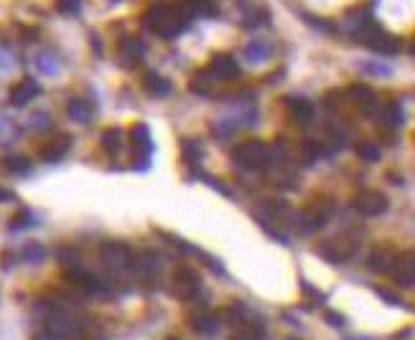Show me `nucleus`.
Listing matches in <instances>:
<instances>
[{"label":"nucleus","instance_id":"nucleus-1","mask_svg":"<svg viewBox=\"0 0 415 340\" xmlns=\"http://www.w3.org/2000/svg\"><path fill=\"white\" fill-rule=\"evenodd\" d=\"M194 15L189 13L186 6H171V3H153V6L143 13V26L150 34L161 36V38H176L178 34L186 31L189 21Z\"/></svg>","mask_w":415,"mask_h":340},{"label":"nucleus","instance_id":"nucleus-2","mask_svg":"<svg viewBox=\"0 0 415 340\" xmlns=\"http://www.w3.org/2000/svg\"><path fill=\"white\" fill-rule=\"evenodd\" d=\"M234 165L245 168V170H267L275 165V147H270L262 140H242L232 147Z\"/></svg>","mask_w":415,"mask_h":340},{"label":"nucleus","instance_id":"nucleus-3","mask_svg":"<svg viewBox=\"0 0 415 340\" xmlns=\"http://www.w3.org/2000/svg\"><path fill=\"white\" fill-rule=\"evenodd\" d=\"M354 38H357L362 46L377 51V54H382V56H395L398 51L402 49L400 38L393 36V34H387L385 28H382L380 23H374V21H367L365 26L359 28V31H354Z\"/></svg>","mask_w":415,"mask_h":340},{"label":"nucleus","instance_id":"nucleus-4","mask_svg":"<svg viewBox=\"0 0 415 340\" xmlns=\"http://www.w3.org/2000/svg\"><path fill=\"white\" fill-rule=\"evenodd\" d=\"M334 214V203L329 198H316L314 203H309L303 211H298L296 219H293V226H296L301 234H314L321 226H326V221Z\"/></svg>","mask_w":415,"mask_h":340},{"label":"nucleus","instance_id":"nucleus-5","mask_svg":"<svg viewBox=\"0 0 415 340\" xmlns=\"http://www.w3.org/2000/svg\"><path fill=\"white\" fill-rule=\"evenodd\" d=\"M316 254L326 259L329 264H346L357 254V242L346 239V236H334L316 244Z\"/></svg>","mask_w":415,"mask_h":340},{"label":"nucleus","instance_id":"nucleus-6","mask_svg":"<svg viewBox=\"0 0 415 340\" xmlns=\"http://www.w3.org/2000/svg\"><path fill=\"white\" fill-rule=\"evenodd\" d=\"M133 257H135V251L122 242H105L99 246V259H102L105 267H110L113 272L133 269Z\"/></svg>","mask_w":415,"mask_h":340},{"label":"nucleus","instance_id":"nucleus-7","mask_svg":"<svg viewBox=\"0 0 415 340\" xmlns=\"http://www.w3.org/2000/svg\"><path fill=\"white\" fill-rule=\"evenodd\" d=\"M171 290H174V295L181 297L183 302H191V300L202 292V277H199V272L194 269V267H186V264H183V267H176Z\"/></svg>","mask_w":415,"mask_h":340},{"label":"nucleus","instance_id":"nucleus-8","mask_svg":"<svg viewBox=\"0 0 415 340\" xmlns=\"http://www.w3.org/2000/svg\"><path fill=\"white\" fill-rule=\"evenodd\" d=\"M387 274L393 277L400 287H413L415 285V251H398L390 264Z\"/></svg>","mask_w":415,"mask_h":340},{"label":"nucleus","instance_id":"nucleus-9","mask_svg":"<svg viewBox=\"0 0 415 340\" xmlns=\"http://www.w3.org/2000/svg\"><path fill=\"white\" fill-rule=\"evenodd\" d=\"M163 267V259L158 251L153 249H143V251H135L133 257V274L143 282H153L158 277V272Z\"/></svg>","mask_w":415,"mask_h":340},{"label":"nucleus","instance_id":"nucleus-10","mask_svg":"<svg viewBox=\"0 0 415 340\" xmlns=\"http://www.w3.org/2000/svg\"><path fill=\"white\" fill-rule=\"evenodd\" d=\"M204 69L214 82H234L239 77V64L227 54L211 56V61L206 64Z\"/></svg>","mask_w":415,"mask_h":340},{"label":"nucleus","instance_id":"nucleus-11","mask_svg":"<svg viewBox=\"0 0 415 340\" xmlns=\"http://www.w3.org/2000/svg\"><path fill=\"white\" fill-rule=\"evenodd\" d=\"M354 209H357V214L367 216V219L382 216L387 211V195L380 193V191H362L354 198Z\"/></svg>","mask_w":415,"mask_h":340},{"label":"nucleus","instance_id":"nucleus-12","mask_svg":"<svg viewBox=\"0 0 415 340\" xmlns=\"http://www.w3.org/2000/svg\"><path fill=\"white\" fill-rule=\"evenodd\" d=\"M66 279H69L77 290L87 292V295H107V285L97 277V274H92V272L71 269L69 274H66Z\"/></svg>","mask_w":415,"mask_h":340},{"label":"nucleus","instance_id":"nucleus-13","mask_svg":"<svg viewBox=\"0 0 415 340\" xmlns=\"http://www.w3.org/2000/svg\"><path fill=\"white\" fill-rule=\"evenodd\" d=\"M69 147H71V138L66 132H59V135H54V138H49L43 142L38 155H41V160H46V163H57V160H62L64 155L69 153Z\"/></svg>","mask_w":415,"mask_h":340},{"label":"nucleus","instance_id":"nucleus-14","mask_svg":"<svg viewBox=\"0 0 415 340\" xmlns=\"http://www.w3.org/2000/svg\"><path fill=\"white\" fill-rule=\"evenodd\" d=\"M265 338V323L258 318H242L234 323L230 340H262Z\"/></svg>","mask_w":415,"mask_h":340},{"label":"nucleus","instance_id":"nucleus-15","mask_svg":"<svg viewBox=\"0 0 415 340\" xmlns=\"http://www.w3.org/2000/svg\"><path fill=\"white\" fill-rule=\"evenodd\" d=\"M38 91H41V87H38V82L36 79H31V77H26V79H21L18 84H13L10 87V105L13 107H26L31 102L34 97H38Z\"/></svg>","mask_w":415,"mask_h":340},{"label":"nucleus","instance_id":"nucleus-16","mask_svg":"<svg viewBox=\"0 0 415 340\" xmlns=\"http://www.w3.org/2000/svg\"><path fill=\"white\" fill-rule=\"evenodd\" d=\"M286 110H288V117L296 125L306 127L314 122V105L306 97H288L286 99Z\"/></svg>","mask_w":415,"mask_h":340},{"label":"nucleus","instance_id":"nucleus-17","mask_svg":"<svg viewBox=\"0 0 415 340\" xmlns=\"http://www.w3.org/2000/svg\"><path fill=\"white\" fill-rule=\"evenodd\" d=\"M344 91H346V97L352 99L365 114H372V112L377 110V97H374V91L370 89L367 84H352V87H346Z\"/></svg>","mask_w":415,"mask_h":340},{"label":"nucleus","instance_id":"nucleus-18","mask_svg":"<svg viewBox=\"0 0 415 340\" xmlns=\"http://www.w3.org/2000/svg\"><path fill=\"white\" fill-rule=\"evenodd\" d=\"M143 54H146V46H143L141 38H133V36H127L122 41L118 43V56L122 66H135V64H141Z\"/></svg>","mask_w":415,"mask_h":340},{"label":"nucleus","instance_id":"nucleus-19","mask_svg":"<svg viewBox=\"0 0 415 340\" xmlns=\"http://www.w3.org/2000/svg\"><path fill=\"white\" fill-rule=\"evenodd\" d=\"M130 145H133V153L138 155L141 160L148 158L150 150H153V142H150V130H148V125H143V122H138V125L130 127Z\"/></svg>","mask_w":415,"mask_h":340},{"label":"nucleus","instance_id":"nucleus-20","mask_svg":"<svg viewBox=\"0 0 415 340\" xmlns=\"http://www.w3.org/2000/svg\"><path fill=\"white\" fill-rule=\"evenodd\" d=\"M402 117H405V112H402V105L398 99H390L385 105L377 110V122L387 130H395V127L402 125Z\"/></svg>","mask_w":415,"mask_h":340},{"label":"nucleus","instance_id":"nucleus-21","mask_svg":"<svg viewBox=\"0 0 415 340\" xmlns=\"http://www.w3.org/2000/svg\"><path fill=\"white\" fill-rule=\"evenodd\" d=\"M191 327H194V333L209 338L219 330V315L211 310H199L197 315H191Z\"/></svg>","mask_w":415,"mask_h":340},{"label":"nucleus","instance_id":"nucleus-22","mask_svg":"<svg viewBox=\"0 0 415 340\" xmlns=\"http://www.w3.org/2000/svg\"><path fill=\"white\" fill-rule=\"evenodd\" d=\"M395 254H398V251L390 249V246H374V249L370 251V257H367V267L372 272H387L390 264H393Z\"/></svg>","mask_w":415,"mask_h":340},{"label":"nucleus","instance_id":"nucleus-23","mask_svg":"<svg viewBox=\"0 0 415 340\" xmlns=\"http://www.w3.org/2000/svg\"><path fill=\"white\" fill-rule=\"evenodd\" d=\"M143 89L148 91L150 97H169L171 82L169 79H163L161 74H155V71H148V74L143 77Z\"/></svg>","mask_w":415,"mask_h":340},{"label":"nucleus","instance_id":"nucleus-24","mask_svg":"<svg viewBox=\"0 0 415 340\" xmlns=\"http://www.w3.org/2000/svg\"><path fill=\"white\" fill-rule=\"evenodd\" d=\"M66 114H69L71 119H77V122H90L92 107H90V102H85V99L71 97L69 102H66Z\"/></svg>","mask_w":415,"mask_h":340},{"label":"nucleus","instance_id":"nucleus-25","mask_svg":"<svg viewBox=\"0 0 415 340\" xmlns=\"http://www.w3.org/2000/svg\"><path fill=\"white\" fill-rule=\"evenodd\" d=\"M211 84H214V79L206 74V69H202L189 82V91L191 94H199V97H211Z\"/></svg>","mask_w":415,"mask_h":340},{"label":"nucleus","instance_id":"nucleus-26","mask_svg":"<svg viewBox=\"0 0 415 340\" xmlns=\"http://www.w3.org/2000/svg\"><path fill=\"white\" fill-rule=\"evenodd\" d=\"M102 150L107 155H118L122 150V132L118 127H110V130L102 132Z\"/></svg>","mask_w":415,"mask_h":340},{"label":"nucleus","instance_id":"nucleus-27","mask_svg":"<svg viewBox=\"0 0 415 340\" xmlns=\"http://www.w3.org/2000/svg\"><path fill=\"white\" fill-rule=\"evenodd\" d=\"M183 6L189 8L191 15H214L217 13V0H186Z\"/></svg>","mask_w":415,"mask_h":340},{"label":"nucleus","instance_id":"nucleus-28","mask_svg":"<svg viewBox=\"0 0 415 340\" xmlns=\"http://www.w3.org/2000/svg\"><path fill=\"white\" fill-rule=\"evenodd\" d=\"M3 168L13 175H29L31 173V163L26 158H21V155H10V158H6L3 160Z\"/></svg>","mask_w":415,"mask_h":340},{"label":"nucleus","instance_id":"nucleus-29","mask_svg":"<svg viewBox=\"0 0 415 340\" xmlns=\"http://www.w3.org/2000/svg\"><path fill=\"white\" fill-rule=\"evenodd\" d=\"M357 155L365 160V163H377V160H380V147L374 145V142H370V140H362L357 145Z\"/></svg>","mask_w":415,"mask_h":340},{"label":"nucleus","instance_id":"nucleus-30","mask_svg":"<svg viewBox=\"0 0 415 340\" xmlns=\"http://www.w3.org/2000/svg\"><path fill=\"white\" fill-rule=\"evenodd\" d=\"M245 56L250 59V61H262V59H267V56H270V46H267L265 41H260V38H258V41H253L245 49Z\"/></svg>","mask_w":415,"mask_h":340},{"label":"nucleus","instance_id":"nucleus-31","mask_svg":"<svg viewBox=\"0 0 415 340\" xmlns=\"http://www.w3.org/2000/svg\"><path fill=\"white\" fill-rule=\"evenodd\" d=\"M344 102H346V91L344 89H334V91H329V94L324 97V107L329 112H337L339 107L344 105Z\"/></svg>","mask_w":415,"mask_h":340},{"label":"nucleus","instance_id":"nucleus-32","mask_svg":"<svg viewBox=\"0 0 415 340\" xmlns=\"http://www.w3.org/2000/svg\"><path fill=\"white\" fill-rule=\"evenodd\" d=\"M183 158H186V163H197L199 155H202V145L199 142H194V140H183Z\"/></svg>","mask_w":415,"mask_h":340},{"label":"nucleus","instance_id":"nucleus-33","mask_svg":"<svg viewBox=\"0 0 415 340\" xmlns=\"http://www.w3.org/2000/svg\"><path fill=\"white\" fill-rule=\"evenodd\" d=\"M34 223V216L29 214V211H21V214H15L13 219H10V231H21L26 229V226H31Z\"/></svg>","mask_w":415,"mask_h":340},{"label":"nucleus","instance_id":"nucleus-34","mask_svg":"<svg viewBox=\"0 0 415 340\" xmlns=\"http://www.w3.org/2000/svg\"><path fill=\"white\" fill-rule=\"evenodd\" d=\"M57 10L64 15H77L82 10V3L79 0H57Z\"/></svg>","mask_w":415,"mask_h":340},{"label":"nucleus","instance_id":"nucleus-35","mask_svg":"<svg viewBox=\"0 0 415 340\" xmlns=\"http://www.w3.org/2000/svg\"><path fill=\"white\" fill-rule=\"evenodd\" d=\"M374 292H377V295H380V297L385 300L387 305H393V307H405V302H402V297H398L395 292L385 290V287H374Z\"/></svg>","mask_w":415,"mask_h":340},{"label":"nucleus","instance_id":"nucleus-36","mask_svg":"<svg viewBox=\"0 0 415 340\" xmlns=\"http://www.w3.org/2000/svg\"><path fill=\"white\" fill-rule=\"evenodd\" d=\"M306 23H311V26L318 28V31H324V34H334V31H337L329 21H321V18H316V15H306Z\"/></svg>","mask_w":415,"mask_h":340},{"label":"nucleus","instance_id":"nucleus-37","mask_svg":"<svg viewBox=\"0 0 415 340\" xmlns=\"http://www.w3.org/2000/svg\"><path fill=\"white\" fill-rule=\"evenodd\" d=\"M301 290L306 292V295H309V297L318 300V302H324V300H326V295H321V292H318V290H314V287H311L309 282H301Z\"/></svg>","mask_w":415,"mask_h":340},{"label":"nucleus","instance_id":"nucleus-38","mask_svg":"<svg viewBox=\"0 0 415 340\" xmlns=\"http://www.w3.org/2000/svg\"><path fill=\"white\" fill-rule=\"evenodd\" d=\"M204 178H206V183H209L211 188H217V191H219L222 195H232V191H230V188H227L225 183H219L217 178H209V175H204Z\"/></svg>","mask_w":415,"mask_h":340},{"label":"nucleus","instance_id":"nucleus-39","mask_svg":"<svg viewBox=\"0 0 415 340\" xmlns=\"http://www.w3.org/2000/svg\"><path fill=\"white\" fill-rule=\"evenodd\" d=\"M326 320H329V325H334V327L344 325V318H342L339 313H326Z\"/></svg>","mask_w":415,"mask_h":340},{"label":"nucleus","instance_id":"nucleus-40","mask_svg":"<svg viewBox=\"0 0 415 340\" xmlns=\"http://www.w3.org/2000/svg\"><path fill=\"white\" fill-rule=\"evenodd\" d=\"M10 198H13V195L8 193V191H3V188H0V203H3V201H10Z\"/></svg>","mask_w":415,"mask_h":340},{"label":"nucleus","instance_id":"nucleus-41","mask_svg":"<svg viewBox=\"0 0 415 340\" xmlns=\"http://www.w3.org/2000/svg\"><path fill=\"white\" fill-rule=\"evenodd\" d=\"M410 51H413V54H415V38H413V43H410Z\"/></svg>","mask_w":415,"mask_h":340},{"label":"nucleus","instance_id":"nucleus-42","mask_svg":"<svg viewBox=\"0 0 415 340\" xmlns=\"http://www.w3.org/2000/svg\"><path fill=\"white\" fill-rule=\"evenodd\" d=\"M169 340H178V338H169Z\"/></svg>","mask_w":415,"mask_h":340}]
</instances>
